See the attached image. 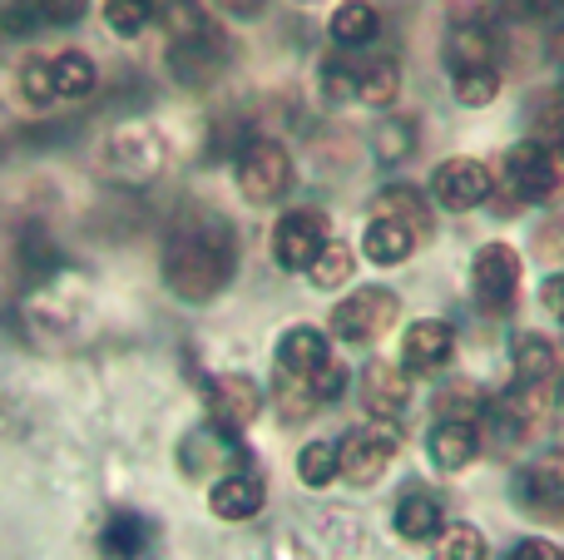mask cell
Listing matches in <instances>:
<instances>
[{"instance_id":"1","label":"cell","mask_w":564,"mask_h":560,"mask_svg":"<svg viewBox=\"0 0 564 560\" xmlns=\"http://www.w3.org/2000/svg\"><path fill=\"white\" fill-rule=\"evenodd\" d=\"M238 268V234L218 214H188L164 244V283L184 303H214Z\"/></svg>"},{"instance_id":"2","label":"cell","mask_w":564,"mask_h":560,"mask_svg":"<svg viewBox=\"0 0 564 560\" xmlns=\"http://www.w3.org/2000/svg\"><path fill=\"white\" fill-rule=\"evenodd\" d=\"M397 317H401V298L391 293V288H357V293H347L332 308L327 327L341 343L367 347V343H377V337H387L391 327H397Z\"/></svg>"},{"instance_id":"3","label":"cell","mask_w":564,"mask_h":560,"mask_svg":"<svg viewBox=\"0 0 564 560\" xmlns=\"http://www.w3.org/2000/svg\"><path fill=\"white\" fill-rule=\"evenodd\" d=\"M234 179H238L248 204H278V198L292 189L297 169H292L288 144H278V139H248V144L238 149Z\"/></svg>"},{"instance_id":"4","label":"cell","mask_w":564,"mask_h":560,"mask_svg":"<svg viewBox=\"0 0 564 560\" xmlns=\"http://www.w3.org/2000/svg\"><path fill=\"white\" fill-rule=\"evenodd\" d=\"M520 278H525V263H520V254L510 244H486L470 258V293L490 317H506L516 308Z\"/></svg>"},{"instance_id":"5","label":"cell","mask_w":564,"mask_h":560,"mask_svg":"<svg viewBox=\"0 0 564 560\" xmlns=\"http://www.w3.org/2000/svg\"><path fill=\"white\" fill-rule=\"evenodd\" d=\"M506 174L525 204H555V198H564V149L525 139L506 154Z\"/></svg>"},{"instance_id":"6","label":"cell","mask_w":564,"mask_h":560,"mask_svg":"<svg viewBox=\"0 0 564 560\" xmlns=\"http://www.w3.org/2000/svg\"><path fill=\"white\" fill-rule=\"evenodd\" d=\"M228 65V40L218 25L198 30L188 40H169V75L184 89H208Z\"/></svg>"},{"instance_id":"7","label":"cell","mask_w":564,"mask_h":560,"mask_svg":"<svg viewBox=\"0 0 564 560\" xmlns=\"http://www.w3.org/2000/svg\"><path fill=\"white\" fill-rule=\"evenodd\" d=\"M263 412V387L243 373H224L208 383V422L224 437H243Z\"/></svg>"},{"instance_id":"8","label":"cell","mask_w":564,"mask_h":560,"mask_svg":"<svg viewBox=\"0 0 564 560\" xmlns=\"http://www.w3.org/2000/svg\"><path fill=\"white\" fill-rule=\"evenodd\" d=\"M322 244H327V214L317 208H292L273 224V263L288 273H307Z\"/></svg>"},{"instance_id":"9","label":"cell","mask_w":564,"mask_h":560,"mask_svg":"<svg viewBox=\"0 0 564 560\" xmlns=\"http://www.w3.org/2000/svg\"><path fill=\"white\" fill-rule=\"evenodd\" d=\"M490 189H496V179H490V169L480 164V159L470 154H451L436 164V174H431V194H436L441 208H451V214H466V208H480L490 198Z\"/></svg>"},{"instance_id":"10","label":"cell","mask_w":564,"mask_h":560,"mask_svg":"<svg viewBox=\"0 0 564 560\" xmlns=\"http://www.w3.org/2000/svg\"><path fill=\"white\" fill-rule=\"evenodd\" d=\"M337 446H341V482L371 486L391 466V456L401 452V432L391 422H377V427L351 432L347 442H337Z\"/></svg>"},{"instance_id":"11","label":"cell","mask_w":564,"mask_h":560,"mask_svg":"<svg viewBox=\"0 0 564 560\" xmlns=\"http://www.w3.org/2000/svg\"><path fill=\"white\" fill-rule=\"evenodd\" d=\"M451 353H456V327L446 317H416L401 333V367H411V373H441Z\"/></svg>"},{"instance_id":"12","label":"cell","mask_w":564,"mask_h":560,"mask_svg":"<svg viewBox=\"0 0 564 560\" xmlns=\"http://www.w3.org/2000/svg\"><path fill=\"white\" fill-rule=\"evenodd\" d=\"M159 551V526L139 511H109L99 526V556L105 560H149Z\"/></svg>"},{"instance_id":"13","label":"cell","mask_w":564,"mask_h":560,"mask_svg":"<svg viewBox=\"0 0 564 560\" xmlns=\"http://www.w3.org/2000/svg\"><path fill=\"white\" fill-rule=\"evenodd\" d=\"M327 363H332V343H327L322 327L297 323L278 337V373L282 377H302V383H307V377L322 373Z\"/></svg>"},{"instance_id":"14","label":"cell","mask_w":564,"mask_h":560,"mask_svg":"<svg viewBox=\"0 0 564 560\" xmlns=\"http://www.w3.org/2000/svg\"><path fill=\"white\" fill-rule=\"evenodd\" d=\"M406 402H411V383L401 367L371 363L367 373H361V407H367L377 422H397V417L406 412Z\"/></svg>"},{"instance_id":"15","label":"cell","mask_w":564,"mask_h":560,"mask_svg":"<svg viewBox=\"0 0 564 560\" xmlns=\"http://www.w3.org/2000/svg\"><path fill=\"white\" fill-rule=\"evenodd\" d=\"M516 492L530 516H540V521H564V462H555V456L530 466Z\"/></svg>"},{"instance_id":"16","label":"cell","mask_w":564,"mask_h":560,"mask_svg":"<svg viewBox=\"0 0 564 560\" xmlns=\"http://www.w3.org/2000/svg\"><path fill=\"white\" fill-rule=\"evenodd\" d=\"M268 492L258 476L248 472H228L224 482H214V492H208V506H214L218 521H253L258 511H263Z\"/></svg>"},{"instance_id":"17","label":"cell","mask_w":564,"mask_h":560,"mask_svg":"<svg viewBox=\"0 0 564 560\" xmlns=\"http://www.w3.org/2000/svg\"><path fill=\"white\" fill-rule=\"evenodd\" d=\"M327 35H332V45H341V50H367V45H377V35H381V10L371 6V0H341V6L332 10V20H327Z\"/></svg>"},{"instance_id":"18","label":"cell","mask_w":564,"mask_h":560,"mask_svg":"<svg viewBox=\"0 0 564 560\" xmlns=\"http://www.w3.org/2000/svg\"><path fill=\"white\" fill-rule=\"evenodd\" d=\"M446 50H451V69L456 65H496V55H500L496 25L480 15H460L456 25H451Z\"/></svg>"},{"instance_id":"19","label":"cell","mask_w":564,"mask_h":560,"mask_svg":"<svg viewBox=\"0 0 564 560\" xmlns=\"http://www.w3.org/2000/svg\"><path fill=\"white\" fill-rule=\"evenodd\" d=\"M476 446H480L476 422H451V417H436V427H431V437H426V452L441 472H460V466L476 456Z\"/></svg>"},{"instance_id":"20","label":"cell","mask_w":564,"mask_h":560,"mask_svg":"<svg viewBox=\"0 0 564 560\" xmlns=\"http://www.w3.org/2000/svg\"><path fill=\"white\" fill-rule=\"evenodd\" d=\"M371 218H397V224H406L416 238L431 234V204H426V194L411 189V184L377 189V198H371Z\"/></svg>"},{"instance_id":"21","label":"cell","mask_w":564,"mask_h":560,"mask_svg":"<svg viewBox=\"0 0 564 560\" xmlns=\"http://www.w3.org/2000/svg\"><path fill=\"white\" fill-rule=\"evenodd\" d=\"M416 244H421V238L411 234L406 224H397V218H371V228L361 234V254H367L377 268L406 263V258L416 254Z\"/></svg>"},{"instance_id":"22","label":"cell","mask_w":564,"mask_h":560,"mask_svg":"<svg viewBox=\"0 0 564 560\" xmlns=\"http://www.w3.org/2000/svg\"><path fill=\"white\" fill-rule=\"evenodd\" d=\"M401 95V65L391 55H357V99L371 109L397 105Z\"/></svg>"},{"instance_id":"23","label":"cell","mask_w":564,"mask_h":560,"mask_svg":"<svg viewBox=\"0 0 564 560\" xmlns=\"http://www.w3.org/2000/svg\"><path fill=\"white\" fill-rule=\"evenodd\" d=\"M391 526H397V536H406V541H436L441 536V502L431 492H406L397 496V511H391Z\"/></svg>"},{"instance_id":"24","label":"cell","mask_w":564,"mask_h":560,"mask_svg":"<svg viewBox=\"0 0 564 560\" xmlns=\"http://www.w3.org/2000/svg\"><path fill=\"white\" fill-rule=\"evenodd\" d=\"M510 363H516L520 383H555L560 373V347L545 333H520L510 343Z\"/></svg>"},{"instance_id":"25","label":"cell","mask_w":564,"mask_h":560,"mask_svg":"<svg viewBox=\"0 0 564 560\" xmlns=\"http://www.w3.org/2000/svg\"><path fill=\"white\" fill-rule=\"evenodd\" d=\"M50 75H55V99H89L99 85V69L85 50H59V55H50Z\"/></svg>"},{"instance_id":"26","label":"cell","mask_w":564,"mask_h":560,"mask_svg":"<svg viewBox=\"0 0 564 560\" xmlns=\"http://www.w3.org/2000/svg\"><path fill=\"white\" fill-rule=\"evenodd\" d=\"M416 144H421L416 115H387L377 125V134H371V154H377L381 164H401V159H411Z\"/></svg>"},{"instance_id":"27","label":"cell","mask_w":564,"mask_h":560,"mask_svg":"<svg viewBox=\"0 0 564 560\" xmlns=\"http://www.w3.org/2000/svg\"><path fill=\"white\" fill-rule=\"evenodd\" d=\"M451 95L466 109H486L500 95V69L496 65H456L451 69Z\"/></svg>"},{"instance_id":"28","label":"cell","mask_w":564,"mask_h":560,"mask_svg":"<svg viewBox=\"0 0 564 560\" xmlns=\"http://www.w3.org/2000/svg\"><path fill=\"white\" fill-rule=\"evenodd\" d=\"M297 476H302V486H312V492L332 486L341 476V446L337 442H307L297 452Z\"/></svg>"},{"instance_id":"29","label":"cell","mask_w":564,"mask_h":560,"mask_svg":"<svg viewBox=\"0 0 564 560\" xmlns=\"http://www.w3.org/2000/svg\"><path fill=\"white\" fill-rule=\"evenodd\" d=\"M159 20V0H105V25L119 40H139Z\"/></svg>"},{"instance_id":"30","label":"cell","mask_w":564,"mask_h":560,"mask_svg":"<svg viewBox=\"0 0 564 560\" xmlns=\"http://www.w3.org/2000/svg\"><path fill=\"white\" fill-rule=\"evenodd\" d=\"M317 89L332 105H351L357 99V55H332L317 65Z\"/></svg>"},{"instance_id":"31","label":"cell","mask_w":564,"mask_h":560,"mask_svg":"<svg viewBox=\"0 0 564 560\" xmlns=\"http://www.w3.org/2000/svg\"><path fill=\"white\" fill-rule=\"evenodd\" d=\"M351 263H357V254H351L347 244H337V238H327L322 254L312 258V268H307L312 288H322V293H327V288H341L351 278Z\"/></svg>"},{"instance_id":"32","label":"cell","mask_w":564,"mask_h":560,"mask_svg":"<svg viewBox=\"0 0 564 560\" xmlns=\"http://www.w3.org/2000/svg\"><path fill=\"white\" fill-rule=\"evenodd\" d=\"M530 139L550 144V149H564V89L535 99V109H530Z\"/></svg>"},{"instance_id":"33","label":"cell","mask_w":564,"mask_h":560,"mask_svg":"<svg viewBox=\"0 0 564 560\" xmlns=\"http://www.w3.org/2000/svg\"><path fill=\"white\" fill-rule=\"evenodd\" d=\"M20 95H25V105L45 109V105H59L55 99V75H50V55H35L20 65Z\"/></svg>"},{"instance_id":"34","label":"cell","mask_w":564,"mask_h":560,"mask_svg":"<svg viewBox=\"0 0 564 560\" xmlns=\"http://www.w3.org/2000/svg\"><path fill=\"white\" fill-rule=\"evenodd\" d=\"M228 442H234V437H224V432H194V437H188V442H184V472L188 476H198V472H214V462H218V456H228V452H234V446H228Z\"/></svg>"},{"instance_id":"35","label":"cell","mask_w":564,"mask_h":560,"mask_svg":"<svg viewBox=\"0 0 564 560\" xmlns=\"http://www.w3.org/2000/svg\"><path fill=\"white\" fill-rule=\"evenodd\" d=\"M159 20H164L169 40H188V35H198V30L214 25V20H208L194 0H164V6H159Z\"/></svg>"},{"instance_id":"36","label":"cell","mask_w":564,"mask_h":560,"mask_svg":"<svg viewBox=\"0 0 564 560\" xmlns=\"http://www.w3.org/2000/svg\"><path fill=\"white\" fill-rule=\"evenodd\" d=\"M436 417H451V422H476L480 427V417H486V402L470 392V383H456L451 392L436 397Z\"/></svg>"},{"instance_id":"37","label":"cell","mask_w":564,"mask_h":560,"mask_svg":"<svg viewBox=\"0 0 564 560\" xmlns=\"http://www.w3.org/2000/svg\"><path fill=\"white\" fill-rule=\"evenodd\" d=\"M436 560H486V536L476 526H446Z\"/></svg>"},{"instance_id":"38","label":"cell","mask_w":564,"mask_h":560,"mask_svg":"<svg viewBox=\"0 0 564 560\" xmlns=\"http://www.w3.org/2000/svg\"><path fill=\"white\" fill-rule=\"evenodd\" d=\"M30 10L40 15V25H75L89 10V0H30Z\"/></svg>"},{"instance_id":"39","label":"cell","mask_w":564,"mask_h":560,"mask_svg":"<svg viewBox=\"0 0 564 560\" xmlns=\"http://www.w3.org/2000/svg\"><path fill=\"white\" fill-rule=\"evenodd\" d=\"M307 387H312V397H317V407H322V402H337V397L347 392V367H341V363H327L322 373L307 377Z\"/></svg>"},{"instance_id":"40","label":"cell","mask_w":564,"mask_h":560,"mask_svg":"<svg viewBox=\"0 0 564 560\" xmlns=\"http://www.w3.org/2000/svg\"><path fill=\"white\" fill-rule=\"evenodd\" d=\"M506 6H510V15H520V20H555L564 10V0H506Z\"/></svg>"},{"instance_id":"41","label":"cell","mask_w":564,"mask_h":560,"mask_svg":"<svg viewBox=\"0 0 564 560\" xmlns=\"http://www.w3.org/2000/svg\"><path fill=\"white\" fill-rule=\"evenodd\" d=\"M540 303H545L550 317H560V323H564V273H550L545 278V288H540Z\"/></svg>"},{"instance_id":"42","label":"cell","mask_w":564,"mask_h":560,"mask_svg":"<svg viewBox=\"0 0 564 560\" xmlns=\"http://www.w3.org/2000/svg\"><path fill=\"white\" fill-rule=\"evenodd\" d=\"M510 560H564V556H560V546H550V541H540V536H530V541H520L516 551H510Z\"/></svg>"},{"instance_id":"43","label":"cell","mask_w":564,"mask_h":560,"mask_svg":"<svg viewBox=\"0 0 564 560\" xmlns=\"http://www.w3.org/2000/svg\"><path fill=\"white\" fill-rule=\"evenodd\" d=\"M218 10L234 20H258L268 10V0H218Z\"/></svg>"}]
</instances>
